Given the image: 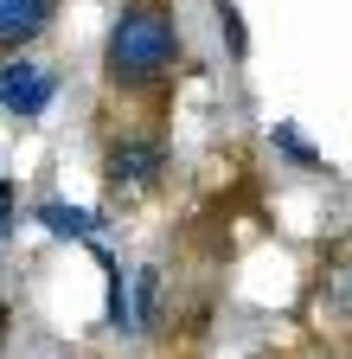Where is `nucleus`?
Wrapping results in <instances>:
<instances>
[{
  "mask_svg": "<svg viewBox=\"0 0 352 359\" xmlns=\"http://www.w3.org/2000/svg\"><path fill=\"white\" fill-rule=\"evenodd\" d=\"M180 58V26H173V7L167 0H128L122 20L109 26V45H103V71L109 83L122 90H148L173 71Z\"/></svg>",
  "mask_w": 352,
  "mask_h": 359,
  "instance_id": "nucleus-1",
  "label": "nucleus"
},
{
  "mask_svg": "<svg viewBox=\"0 0 352 359\" xmlns=\"http://www.w3.org/2000/svg\"><path fill=\"white\" fill-rule=\"evenodd\" d=\"M52 97H58V77L38 71L32 58H7V65H0V109L38 116V109H52Z\"/></svg>",
  "mask_w": 352,
  "mask_h": 359,
  "instance_id": "nucleus-2",
  "label": "nucleus"
},
{
  "mask_svg": "<svg viewBox=\"0 0 352 359\" xmlns=\"http://www.w3.org/2000/svg\"><path fill=\"white\" fill-rule=\"evenodd\" d=\"M160 167H167L160 142H115L109 148V187L115 193H148L160 180Z\"/></svg>",
  "mask_w": 352,
  "mask_h": 359,
  "instance_id": "nucleus-3",
  "label": "nucleus"
},
{
  "mask_svg": "<svg viewBox=\"0 0 352 359\" xmlns=\"http://www.w3.org/2000/svg\"><path fill=\"white\" fill-rule=\"evenodd\" d=\"M52 26V0H0V52H20Z\"/></svg>",
  "mask_w": 352,
  "mask_h": 359,
  "instance_id": "nucleus-4",
  "label": "nucleus"
},
{
  "mask_svg": "<svg viewBox=\"0 0 352 359\" xmlns=\"http://www.w3.org/2000/svg\"><path fill=\"white\" fill-rule=\"evenodd\" d=\"M32 218L45 224V231H58V238H97L103 231V212H83V205H64V199L32 205Z\"/></svg>",
  "mask_w": 352,
  "mask_h": 359,
  "instance_id": "nucleus-5",
  "label": "nucleus"
},
{
  "mask_svg": "<svg viewBox=\"0 0 352 359\" xmlns=\"http://www.w3.org/2000/svg\"><path fill=\"white\" fill-rule=\"evenodd\" d=\"M128 314H135V327H160V269L141 263L135 269V295H128Z\"/></svg>",
  "mask_w": 352,
  "mask_h": 359,
  "instance_id": "nucleus-6",
  "label": "nucleus"
},
{
  "mask_svg": "<svg viewBox=\"0 0 352 359\" xmlns=\"http://www.w3.org/2000/svg\"><path fill=\"white\" fill-rule=\"evenodd\" d=\"M269 142H276V148H282V154H288L295 167H314V173L327 167V161H321V148H314V142H307V135H301L295 122H276V128H269Z\"/></svg>",
  "mask_w": 352,
  "mask_h": 359,
  "instance_id": "nucleus-7",
  "label": "nucleus"
},
{
  "mask_svg": "<svg viewBox=\"0 0 352 359\" xmlns=\"http://www.w3.org/2000/svg\"><path fill=\"white\" fill-rule=\"evenodd\" d=\"M211 20H218V32H225L231 58H244V52H250V32H244V13L231 7V0H211Z\"/></svg>",
  "mask_w": 352,
  "mask_h": 359,
  "instance_id": "nucleus-8",
  "label": "nucleus"
},
{
  "mask_svg": "<svg viewBox=\"0 0 352 359\" xmlns=\"http://www.w3.org/2000/svg\"><path fill=\"white\" fill-rule=\"evenodd\" d=\"M103 269H109V327H135V314H128V283H122V263L115 257H103Z\"/></svg>",
  "mask_w": 352,
  "mask_h": 359,
  "instance_id": "nucleus-9",
  "label": "nucleus"
},
{
  "mask_svg": "<svg viewBox=\"0 0 352 359\" xmlns=\"http://www.w3.org/2000/svg\"><path fill=\"white\" fill-rule=\"evenodd\" d=\"M13 224V180H0V231Z\"/></svg>",
  "mask_w": 352,
  "mask_h": 359,
  "instance_id": "nucleus-10",
  "label": "nucleus"
},
{
  "mask_svg": "<svg viewBox=\"0 0 352 359\" xmlns=\"http://www.w3.org/2000/svg\"><path fill=\"white\" fill-rule=\"evenodd\" d=\"M0 334H7V308H0Z\"/></svg>",
  "mask_w": 352,
  "mask_h": 359,
  "instance_id": "nucleus-11",
  "label": "nucleus"
}]
</instances>
